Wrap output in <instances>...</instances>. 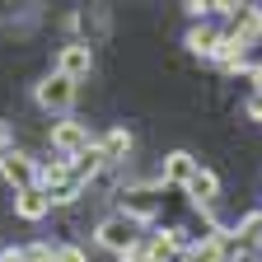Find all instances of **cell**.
<instances>
[{"mask_svg":"<svg viewBox=\"0 0 262 262\" xmlns=\"http://www.w3.org/2000/svg\"><path fill=\"white\" fill-rule=\"evenodd\" d=\"M98 239H103V248H113V253L136 248V220H131L126 211L122 215H108L103 225H98Z\"/></svg>","mask_w":262,"mask_h":262,"instance_id":"3","label":"cell"},{"mask_svg":"<svg viewBox=\"0 0 262 262\" xmlns=\"http://www.w3.org/2000/svg\"><path fill=\"white\" fill-rule=\"evenodd\" d=\"M52 150H61L66 159H80L89 150V126L84 122H71V117L52 122Z\"/></svg>","mask_w":262,"mask_h":262,"instance_id":"2","label":"cell"},{"mask_svg":"<svg viewBox=\"0 0 262 262\" xmlns=\"http://www.w3.org/2000/svg\"><path fill=\"white\" fill-rule=\"evenodd\" d=\"M187 192H192V202H196V206H211V202H215V192H220V183H215V173L196 169V178L187 183Z\"/></svg>","mask_w":262,"mask_h":262,"instance_id":"8","label":"cell"},{"mask_svg":"<svg viewBox=\"0 0 262 262\" xmlns=\"http://www.w3.org/2000/svg\"><path fill=\"white\" fill-rule=\"evenodd\" d=\"M56 262H89V257H84L75 244H61V248H56Z\"/></svg>","mask_w":262,"mask_h":262,"instance_id":"11","label":"cell"},{"mask_svg":"<svg viewBox=\"0 0 262 262\" xmlns=\"http://www.w3.org/2000/svg\"><path fill=\"white\" fill-rule=\"evenodd\" d=\"M0 141H5V126H0Z\"/></svg>","mask_w":262,"mask_h":262,"instance_id":"12","label":"cell"},{"mask_svg":"<svg viewBox=\"0 0 262 262\" xmlns=\"http://www.w3.org/2000/svg\"><path fill=\"white\" fill-rule=\"evenodd\" d=\"M0 178L10 187H19V192H28L33 178H38V169H33V159L24 150H0Z\"/></svg>","mask_w":262,"mask_h":262,"instance_id":"4","label":"cell"},{"mask_svg":"<svg viewBox=\"0 0 262 262\" xmlns=\"http://www.w3.org/2000/svg\"><path fill=\"white\" fill-rule=\"evenodd\" d=\"M211 42H215V33H211V28H192V33H187V47H192V52H202V56L215 52Z\"/></svg>","mask_w":262,"mask_h":262,"instance_id":"10","label":"cell"},{"mask_svg":"<svg viewBox=\"0 0 262 262\" xmlns=\"http://www.w3.org/2000/svg\"><path fill=\"white\" fill-rule=\"evenodd\" d=\"M47 211H52V202H47L42 187H28V192L14 196V215H19V220H42Z\"/></svg>","mask_w":262,"mask_h":262,"instance_id":"6","label":"cell"},{"mask_svg":"<svg viewBox=\"0 0 262 262\" xmlns=\"http://www.w3.org/2000/svg\"><path fill=\"white\" fill-rule=\"evenodd\" d=\"M89 66H94L89 42H66V47L56 52V75H66V80H84Z\"/></svg>","mask_w":262,"mask_h":262,"instance_id":"5","label":"cell"},{"mask_svg":"<svg viewBox=\"0 0 262 262\" xmlns=\"http://www.w3.org/2000/svg\"><path fill=\"white\" fill-rule=\"evenodd\" d=\"M33 98H38V108H42V113H71V103H75V80H66V75H47V80H38Z\"/></svg>","mask_w":262,"mask_h":262,"instance_id":"1","label":"cell"},{"mask_svg":"<svg viewBox=\"0 0 262 262\" xmlns=\"http://www.w3.org/2000/svg\"><path fill=\"white\" fill-rule=\"evenodd\" d=\"M98 150H103V159H108V164H117V159H122V155L131 150V136H126L122 126H113L108 136H103V145H98Z\"/></svg>","mask_w":262,"mask_h":262,"instance_id":"9","label":"cell"},{"mask_svg":"<svg viewBox=\"0 0 262 262\" xmlns=\"http://www.w3.org/2000/svg\"><path fill=\"white\" fill-rule=\"evenodd\" d=\"M192 178H196V164H192V155L173 150L169 159H164V183H173V187H187Z\"/></svg>","mask_w":262,"mask_h":262,"instance_id":"7","label":"cell"}]
</instances>
